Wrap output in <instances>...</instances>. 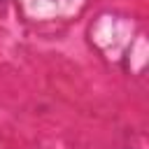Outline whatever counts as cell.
I'll list each match as a JSON object with an SVG mask.
<instances>
[{
    "label": "cell",
    "mask_w": 149,
    "mask_h": 149,
    "mask_svg": "<svg viewBox=\"0 0 149 149\" xmlns=\"http://www.w3.org/2000/svg\"><path fill=\"white\" fill-rule=\"evenodd\" d=\"M0 2H2V0H0Z\"/></svg>",
    "instance_id": "obj_1"
}]
</instances>
